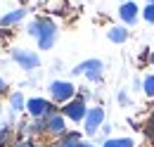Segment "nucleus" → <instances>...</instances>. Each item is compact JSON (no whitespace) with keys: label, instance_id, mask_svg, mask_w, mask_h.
Returning <instances> with one entry per match:
<instances>
[{"label":"nucleus","instance_id":"9","mask_svg":"<svg viewBox=\"0 0 154 147\" xmlns=\"http://www.w3.org/2000/svg\"><path fill=\"white\" fill-rule=\"evenodd\" d=\"M137 14H140V7L135 5L133 0H131V2H123V5H121V10H119L121 21H123V24H128V26L137 21Z\"/></svg>","mask_w":154,"mask_h":147},{"label":"nucleus","instance_id":"1","mask_svg":"<svg viewBox=\"0 0 154 147\" xmlns=\"http://www.w3.org/2000/svg\"><path fill=\"white\" fill-rule=\"evenodd\" d=\"M26 33L38 40V48H40V50H50V48L55 45V40H57V26H55L52 19L38 17V19H33V21H29Z\"/></svg>","mask_w":154,"mask_h":147},{"label":"nucleus","instance_id":"19","mask_svg":"<svg viewBox=\"0 0 154 147\" xmlns=\"http://www.w3.org/2000/svg\"><path fill=\"white\" fill-rule=\"evenodd\" d=\"M12 147H36V142H33L31 138H24V140H17Z\"/></svg>","mask_w":154,"mask_h":147},{"label":"nucleus","instance_id":"15","mask_svg":"<svg viewBox=\"0 0 154 147\" xmlns=\"http://www.w3.org/2000/svg\"><path fill=\"white\" fill-rule=\"evenodd\" d=\"M12 138H14V128H12L10 124H0V147L10 145Z\"/></svg>","mask_w":154,"mask_h":147},{"label":"nucleus","instance_id":"11","mask_svg":"<svg viewBox=\"0 0 154 147\" xmlns=\"http://www.w3.org/2000/svg\"><path fill=\"white\" fill-rule=\"evenodd\" d=\"M59 147H81L83 145V140H81V133H76V130H66L62 138H59Z\"/></svg>","mask_w":154,"mask_h":147},{"label":"nucleus","instance_id":"14","mask_svg":"<svg viewBox=\"0 0 154 147\" xmlns=\"http://www.w3.org/2000/svg\"><path fill=\"white\" fill-rule=\"evenodd\" d=\"M102 147H135L133 138H107Z\"/></svg>","mask_w":154,"mask_h":147},{"label":"nucleus","instance_id":"24","mask_svg":"<svg viewBox=\"0 0 154 147\" xmlns=\"http://www.w3.org/2000/svg\"><path fill=\"white\" fill-rule=\"evenodd\" d=\"M81 147H95V145H90V142H83V145H81Z\"/></svg>","mask_w":154,"mask_h":147},{"label":"nucleus","instance_id":"10","mask_svg":"<svg viewBox=\"0 0 154 147\" xmlns=\"http://www.w3.org/2000/svg\"><path fill=\"white\" fill-rule=\"evenodd\" d=\"M26 14H29L26 7H17V10H12V12H7V14L0 17V26H14V24H19Z\"/></svg>","mask_w":154,"mask_h":147},{"label":"nucleus","instance_id":"12","mask_svg":"<svg viewBox=\"0 0 154 147\" xmlns=\"http://www.w3.org/2000/svg\"><path fill=\"white\" fill-rule=\"evenodd\" d=\"M128 36H131V33H128V29H126V26H112V29L107 31V38H109L112 43H119V45H121V43H126Z\"/></svg>","mask_w":154,"mask_h":147},{"label":"nucleus","instance_id":"18","mask_svg":"<svg viewBox=\"0 0 154 147\" xmlns=\"http://www.w3.org/2000/svg\"><path fill=\"white\" fill-rule=\"evenodd\" d=\"M142 19L149 21V24H154V2H147V5L142 7Z\"/></svg>","mask_w":154,"mask_h":147},{"label":"nucleus","instance_id":"4","mask_svg":"<svg viewBox=\"0 0 154 147\" xmlns=\"http://www.w3.org/2000/svg\"><path fill=\"white\" fill-rule=\"evenodd\" d=\"M26 111L33 119H45L52 111H57V107H55V102H48L45 97H29L26 100Z\"/></svg>","mask_w":154,"mask_h":147},{"label":"nucleus","instance_id":"23","mask_svg":"<svg viewBox=\"0 0 154 147\" xmlns=\"http://www.w3.org/2000/svg\"><path fill=\"white\" fill-rule=\"evenodd\" d=\"M149 64H152V67H154V52H152V55H149Z\"/></svg>","mask_w":154,"mask_h":147},{"label":"nucleus","instance_id":"7","mask_svg":"<svg viewBox=\"0 0 154 147\" xmlns=\"http://www.w3.org/2000/svg\"><path fill=\"white\" fill-rule=\"evenodd\" d=\"M62 114H64L69 121H76V124H81V121L85 119V114H88L85 100H81V97H74L71 102H66V105L62 107Z\"/></svg>","mask_w":154,"mask_h":147},{"label":"nucleus","instance_id":"8","mask_svg":"<svg viewBox=\"0 0 154 147\" xmlns=\"http://www.w3.org/2000/svg\"><path fill=\"white\" fill-rule=\"evenodd\" d=\"M45 124H48V135H55V138H62L66 133V116L62 114V109L52 111L50 116H45Z\"/></svg>","mask_w":154,"mask_h":147},{"label":"nucleus","instance_id":"25","mask_svg":"<svg viewBox=\"0 0 154 147\" xmlns=\"http://www.w3.org/2000/svg\"><path fill=\"white\" fill-rule=\"evenodd\" d=\"M50 147H59V145H57V142H55V145H50Z\"/></svg>","mask_w":154,"mask_h":147},{"label":"nucleus","instance_id":"2","mask_svg":"<svg viewBox=\"0 0 154 147\" xmlns=\"http://www.w3.org/2000/svg\"><path fill=\"white\" fill-rule=\"evenodd\" d=\"M50 97H52V102L55 105H66V102H71L74 97H76V86L71 83V81H52L50 83Z\"/></svg>","mask_w":154,"mask_h":147},{"label":"nucleus","instance_id":"5","mask_svg":"<svg viewBox=\"0 0 154 147\" xmlns=\"http://www.w3.org/2000/svg\"><path fill=\"white\" fill-rule=\"evenodd\" d=\"M12 59L19 64L24 71H33L40 67V57L33 52V50H24V48H14L12 50Z\"/></svg>","mask_w":154,"mask_h":147},{"label":"nucleus","instance_id":"26","mask_svg":"<svg viewBox=\"0 0 154 147\" xmlns=\"http://www.w3.org/2000/svg\"><path fill=\"white\" fill-rule=\"evenodd\" d=\"M36 147H45V145H36Z\"/></svg>","mask_w":154,"mask_h":147},{"label":"nucleus","instance_id":"3","mask_svg":"<svg viewBox=\"0 0 154 147\" xmlns=\"http://www.w3.org/2000/svg\"><path fill=\"white\" fill-rule=\"evenodd\" d=\"M71 74H83L88 81H93V83H97V81H102V76H104V64L100 62V59H85V62H81V64H76L74 69H71Z\"/></svg>","mask_w":154,"mask_h":147},{"label":"nucleus","instance_id":"21","mask_svg":"<svg viewBox=\"0 0 154 147\" xmlns=\"http://www.w3.org/2000/svg\"><path fill=\"white\" fill-rule=\"evenodd\" d=\"M7 90V83H5V78H2V76H0V95H2V92Z\"/></svg>","mask_w":154,"mask_h":147},{"label":"nucleus","instance_id":"20","mask_svg":"<svg viewBox=\"0 0 154 147\" xmlns=\"http://www.w3.org/2000/svg\"><path fill=\"white\" fill-rule=\"evenodd\" d=\"M119 102L126 105V102H128V95H126V92H119Z\"/></svg>","mask_w":154,"mask_h":147},{"label":"nucleus","instance_id":"27","mask_svg":"<svg viewBox=\"0 0 154 147\" xmlns=\"http://www.w3.org/2000/svg\"><path fill=\"white\" fill-rule=\"evenodd\" d=\"M123 2H131V0H123Z\"/></svg>","mask_w":154,"mask_h":147},{"label":"nucleus","instance_id":"28","mask_svg":"<svg viewBox=\"0 0 154 147\" xmlns=\"http://www.w3.org/2000/svg\"><path fill=\"white\" fill-rule=\"evenodd\" d=\"M147 2H154V0H147Z\"/></svg>","mask_w":154,"mask_h":147},{"label":"nucleus","instance_id":"16","mask_svg":"<svg viewBox=\"0 0 154 147\" xmlns=\"http://www.w3.org/2000/svg\"><path fill=\"white\" fill-rule=\"evenodd\" d=\"M29 130H31V135H40V133H45V130H48L45 119H33V121L29 124Z\"/></svg>","mask_w":154,"mask_h":147},{"label":"nucleus","instance_id":"6","mask_svg":"<svg viewBox=\"0 0 154 147\" xmlns=\"http://www.w3.org/2000/svg\"><path fill=\"white\" fill-rule=\"evenodd\" d=\"M102 124H104V109L102 107H90L85 119H83V133L93 138L97 130L102 128Z\"/></svg>","mask_w":154,"mask_h":147},{"label":"nucleus","instance_id":"17","mask_svg":"<svg viewBox=\"0 0 154 147\" xmlns=\"http://www.w3.org/2000/svg\"><path fill=\"white\" fill-rule=\"evenodd\" d=\"M142 90H145L147 97H154V74L145 76V81H142Z\"/></svg>","mask_w":154,"mask_h":147},{"label":"nucleus","instance_id":"22","mask_svg":"<svg viewBox=\"0 0 154 147\" xmlns=\"http://www.w3.org/2000/svg\"><path fill=\"white\" fill-rule=\"evenodd\" d=\"M109 130H112V126H109V124H102V133H104V135H109Z\"/></svg>","mask_w":154,"mask_h":147},{"label":"nucleus","instance_id":"13","mask_svg":"<svg viewBox=\"0 0 154 147\" xmlns=\"http://www.w3.org/2000/svg\"><path fill=\"white\" fill-rule=\"evenodd\" d=\"M26 109V100H24V92H12L10 95V111L12 114H19V111Z\"/></svg>","mask_w":154,"mask_h":147}]
</instances>
